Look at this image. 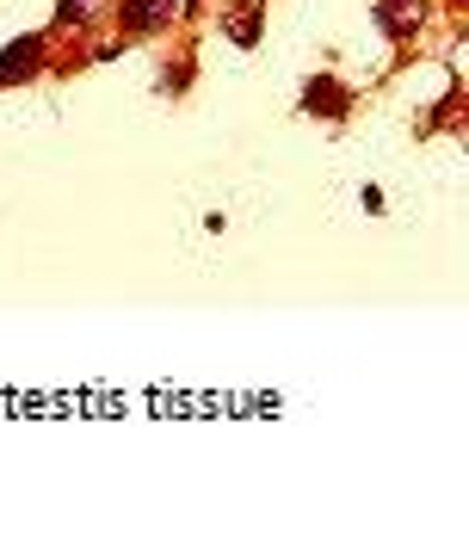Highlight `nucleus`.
Returning a JSON list of instances; mask_svg holds the SVG:
<instances>
[{
    "label": "nucleus",
    "mask_w": 469,
    "mask_h": 556,
    "mask_svg": "<svg viewBox=\"0 0 469 556\" xmlns=\"http://www.w3.org/2000/svg\"><path fill=\"white\" fill-rule=\"evenodd\" d=\"M352 105H358V93H352L340 75H328V68L309 75L303 80V93H296V112H303V118H321V124H346Z\"/></svg>",
    "instance_id": "1"
},
{
    "label": "nucleus",
    "mask_w": 469,
    "mask_h": 556,
    "mask_svg": "<svg viewBox=\"0 0 469 556\" xmlns=\"http://www.w3.org/2000/svg\"><path fill=\"white\" fill-rule=\"evenodd\" d=\"M38 75H50V31H25L0 50V87H25Z\"/></svg>",
    "instance_id": "2"
},
{
    "label": "nucleus",
    "mask_w": 469,
    "mask_h": 556,
    "mask_svg": "<svg viewBox=\"0 0 469 556\" xmlns=\"http://www.w3.org/2000/svg\"><path fill=\"white\" fill-rule=\"evenodd\" d=\"M174 20H179V0H117V31H124V43L161 38Z\"/></svg>",
    "instance_id": "3"
},
{
    "label": "nucleus",
    "mask_w": 469,
    "mask_h": 556,
    "mask_svg": "<svg viewBox=\"0 0 469 556\" xmlns=\"http://www.w3.org/2000/svg\"><path fill=\"white\" fill-rule=\"evenodd\" d=\"M427 20H432L427 0H377V7H371V25L390 43H414L420 31H427Z\"/></svg>",
    "instance_id": "4"
},
{
    "label": "nucleus",
    "mask_w": 469,
    "mask_h": 556,
    "mask_svg": "<svg viewBox=\"0 0 469 556\" xmlns=\"http://www.w3.org/2000/svg\"><path fill=\"white\" fill-rule=\"evenodd\" d=\"M223 38L234 50H259V38H266V0H234L223 13Z\"/></svg>",
    "instance_id": "5"
},
{
    "label": "nucleus",
    "mask_w": 469,
    "mask_h": 556,
    "mask_svg": "<svg viewBox=\"0 0 469 556\" xmlns=\"http://www.w3.org/2000/svg\"><path fill=\"white\" fill-rule=\"evenodd\" d=\"M99 13V0H56V20H50V38H75V31H87Z\"/></svg>",
    "instance_id": "6"
},
{
    "label": "nucleus",
    "mask_w": 469,
    "mask_h": 556,
    "mask_svg": "<svg viewBox=\"0 0 469 556\" xmlns=\"http://www.w3.org/2000/svg\"><path fill=\"white\" fill-rule=\"evenodd\" d=\"M192 75H198V62H192V50H186V56H174L167 68H161L155 93L161 100H179V93H192Z\"/></svg>",
    "instance_id": "7"
},
{
    "label": "nucleus",
    "mask_w": 469,
    "mask_h": 556,
    "mask_svg": "<svg viewBox=\"0 0 469 556\" xmlns=\"http://www.w3.org/2000/svg\"><path fill=\"white\" fill-rule=\"evenodd\" d=\"M358 204H365V211H371V217H383V204H390V199H383V192H377V186H365V192H358Z\"/></svg>",
    "instance_id": "8"
},
{
    "label": "nucleus",
    "mask_w": 469,
    "mask_h": 556,
    "mask_svg": "<svg viewBox=\"0 0 469 556\" xmlns=\"http://www.w3.org/2000/svg\"><path fill=\"white\" fill-rule=\"evenodd\" d=\"M179 13H198V0H179Z\"/></svg>",
    "instance_id": "9"
}]
</instances>
